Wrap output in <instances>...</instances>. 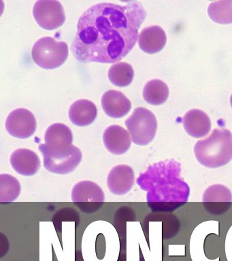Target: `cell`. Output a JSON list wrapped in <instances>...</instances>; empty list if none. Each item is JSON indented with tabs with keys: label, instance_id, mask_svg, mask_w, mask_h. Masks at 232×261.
<instances>
[{
	"label": "cell",
	"instance_id": "cell-10",
	"mask_svg": "<svg viewBox=\"0 0 232 261\" xmlns=\"http://www.w3.org/2000/svg\"><path fill=\"white\" fill-rule=\"evenodd\" d=\"M202 201L209 213L219 215L225 213L231 206L232 193L224 185H213L205 190Z\"/></svg>",
	"mask_w": 232,
	"mask_h": 261
},
{
	"label": "cell",
	"instance_id": "cell-17",
	"mask_svg": "<svg viewBox=\"0 0 232 261\" xmlns=\"http://www.w3.org/2000/svg\"><path fill=\"white\" fill-rule=\"evenodd\" d=\"M166 34L160 26L144 28L140 32L138 44L140 49L148 54L160 52L166 45Z\"/></svg>",
	"mask_w": 232,
	"mask_h": 261
},
{
	"label": "cell",
	"instance_id": "cell-7",
	"mask_svg": "<svg viewBox=\"0 0 232 261\" xmlns=\"http://www.w3.org/2000/svg\"><path fill=\"white\" fill-rule=\"evenodd\" d=\"M72 199L85 213L97 211L105 201L103 190L96 183L81 181L73 187Z\"/></svg>",
	"mask_w": 232,
	"mask_h": 261
},
{
	"label": "cell",
	"instance_id": "cell-1",
	"mask_svg": "<svg viewBox=\"0 0 232 261\" xmlns=\"http://www.w3.org/2000/svg\"><path fill=\"white\" fill-rule=\"evenodd\" d=\"M146 16L138 1L95 4L79 18L71 45L73 55L84 63L118 62L135 46Z\"/></svg>",
	"mask_w": 232,
	"mask_h": 261
},
{
	"label": "cell",
	"instance_id": "cell-11",
	"mask_svg": "<svg viewBox=\"0 0 232 261\" xmlns=\"http://www.w3.org/2000/svg\"><path fill=\"white\" fill-rule=\"evenodd\" d=\"M135 183L133 169L126 165L113 167L107 176V187L112 193L124 195L131 191Z\"/></svg>",
	"mask_w": 232,
	"mask_h": 261
},
{
	"label": "cell",
	"instance_id": "cell-22",
	"mask_svg": "<svg viewBox=\"0 0 232 261\" xmlns=\"http://www.w3.org/2000/svg\"><path fill=\"white\" fill-rule=\"evenodd\" d=\"M208 12L211 19L217 23H232V0L212 2Z\"/></svg>",
	"mask_w": 232,
	"mask_h": 261
},
{
	"label": "cell",
	"instance_id": "cell-8",
	"mask_svg": "<svg viewBox=\"0 0 232 261\" xmlns=\"http://www.w3.org/2000/svg\"><path fill=\"white\" fill-rule=\"evenodd\" d=\"M34 18L41 28L54 30L60 28L66 21L62 4L56 0H39L34 4Z\"/></svg>",
	"mask_w": 232,
	"mask_h": 261
},
{
	"label": "cell",
	"instance_id": "cell-2",
	"mask_svg": "<svg viewBox=\"0 0 232 261\" xmlns=\"http://www.w3.org/2000/svg\"><path fill=\"white\" fill-rule=\"evenodd\" d=\"M181 164L174 160L154 163L138 177L137 184L147 191V202L154 212H170L186 203L190 189L180 177Z\"/></svg>",
	"mask_w": 232,
	"mask_h": 261
},
{
	"label": "cell",
	"instance_id": "cell-6",
	"mask_svg": "<svg viewBox=\"0 0 232 261\" xmlns=\"http://www.w3.org/2000/svg\"><path fill=\"white\" fill-rule=\"evenodd\" d=\"M125 124L131 135L132 142L139 146L150 144L158 129L156 116L150 110L142 107L136 108Z\"/></svg>",
	"mask_w": 232,
	"mask_h": 261
},
{
	"label": "cell",
	"instance_id": "cell-19",
	"mask_svg": "<svg viewBox=\"0 0 232 261\" xmlns=\"http://www.w3.org/2000/svg\"><path fill=\"white\" fill-rule=\"evenodd\" d=\"M169 89L166 84L161 80L153 79L146 84L143 90V97L147 103L159 106L168 99Z\"/></svg>",
	"mask_w": 232,
	"mask_h": 261
},
{
	"label": "cell",
	"instance_id": "cell-14",
	"mask_svg": "<svg viewBox=\"0 0 232 261\" xmlns=\"http://www.w3.org/2000/svg\"><path fill=\"white\" fill-rule=\"evenodd\" d=\"M104 111L110 117L120 118L129 113L132 108L131 101L121 92L109 90L101 98Z\"/></svg>",
	"mask_w": 232,
	"mask_h": 261
},
{
	"label": "cell",
	"instance_id": "cell-4",
	"mask_svg": "<svg viewBox=\"0 0 232 261\" xmlns=\"http://www.w3.org/2000/svg\"><path fill=\"white\" fill-rule=\"evenodd\" d=\"M68 44L51 37H44L34 44L32 56L34 62L46 69L58 68L68 59Z\"/></svg>",
	"mask_w": 232,
	"mask_h": 261
},
{
	"label": "cell",
	"instance_id": "cell-3",
	"mask_svg": "<svg viewBox=\"0 0 232 261\" xmlns=\"http://www.w3.org/2000/svg\"><path fill=\"white\" fill-rule=\"evenodd\" d=\"M197 161L208 168L228 164L232 159V134L227 129H214L211 136L199 140L194 146Z\"/></svg>",
	"mask_w": 232,
	"mask_h": 261
},
{
	"label": "cell",
	"instance_id": "cell-21",
	"mask_svg": "<svg viewBox=\"0 0 232 261\" xmlns=\"http://www.w3.org/2000/svg\"><path fill=\"white\" fill-rule=\"evenodd\" d=\"M21 193V185L19 180L8 173L0 175V202L9 203L19 197Z\"/></svg>",
	"mask_w": 232,
	"mask_h": 261
},
{
	"label": "cell",
	"instance_id": "cell-20",
	"mask_svg": "<svg viewBox=\"0 0 232 261\" xmlns=\"http://www.w3.org/2000/svg\"><path fill=\"white\" fill-rule=\"evenodd\" d=\"M110 81L114 85L125 87L130 85L134 76L133 67L129 63L119 62L112 65L108 72Z\"/></svg>",
	"mask_w": 232,
	"mask_h": 261
},
{
	"label": "cell",
	"instance_id": "cell-15",
	"mask_svg": "<svg viewBox=\"0 0 232 261\" xmlns=\"http://www.w3.org/2000/svg\"><path fill=\"white\" fill-rule=\"evenodd\" d=\"M46 146L54 151L64 150L72 146V130L66 124L55 123L48 126L44 136Z\"/></svg>",
	"mask_w": 232,
	"mask_h": 261
},
{
	"label": "cell",
	"instance_id": "cell-16",
	"mask_svg": "<svg viewBox=\"0 0 232 261\" xmlns=\"http://www.w3.org/2000/svg\"><path fill=\"white\" fill-rule=\"evenodd\" d=\"M183 121L185 130L193 138H201L207 136L211 129V120L201 110L193 109L187 112Z\"/></svg>",
	"mask_w": 232,
	"mask_h": 261
},
{
	"label": "cell",
	"instance_id": "cell-12",
	"mask_svg": "<svg viewBox=\"0 0 232 261\" xmlns=\"http://www.w3.org/2000/svg\"><path fill=\"white\" fill-rule=\"evenodd\" d=\"M14 170L23 176H32L36 174L41 166L40 159L37 154L30 149H17L10 159Z\"/></svg>",
	"mask_w": 232,
	"mask_h": 261
},
{
	"label": "cell",
	"instance_id": "cell-9",
	"mask_svg": "<svg viewBox=\"0 0 232 261\" xmlns=\"http://www.w3.org/2000/svg\"><path fill=\"white\" fill-rule=\"evenodd\" d=\"M37 122L33 113L24 108L13 110L6 121V128L11 136L26 139L33 136Z\"/></svg>",
	"mask_w": 232,
	"mask_h": 261
},
{
	"label": "cell",
	"instance_id": "cell-5",
	"mask_svg": "<svg viewBox=\"0 0 232 261\" xmlns=\"http://www.w3.org/2000/svg\"><path fill=\"white\" fill-rule=\"evenodd\" d=\"M39 150L43 156L44 166L46 170L56 174L65 175L72 172L80 164L82 152L72 145L62 150H50L45 144H40Z\"/></svg>",
	"mask_w": 232,
	"mask_h": 261
},
{
	"label": "cell",
	"instance_id": "cell-18",
	"mask_svg": "<svg viewBox=\"0 0 232 261\" xmlns=\"http://www.w3.org/2000/svg\"><path fill=\"white\" fill-rule=\"evenodd\" d=\"M97 108L92 101L80 99L75 101L69 110V118L75 125L86 126L97 117Z\"/></svg>",
	"mask_w": 232,
	"mask_h": 261
},
{
	"label": "cell",
	"instance_id": "cell-23",
	"mask_svg": "<svg viewBox=\"0 0 232 261\" xmlns=\"http://www.w3.org/2000/svg\"><path fill=\"white\" fill-rule=\"evenodd\" d=\"M230 101H231V107H232V95L231 96V99H230Z\"/></svg>",
	"mask_w": 232,
	"mask_h": 261
},
{
	"label": "cell",
	"instance_id": "cell-13",
	"mask_svg": "<svg viewBox=\"0 0 232 261\" xmlns=\"http://www.w3.org/2000/svg\"><path fill=\"white\" fill-rule=\"evenodd\" d=\"M104 144L112 154H125L132 145V139L129 133L119 125H111L104 133Z\"/></svg>",
	"mask_w": 232,
	"mask_h": 261
}]
</instances>
